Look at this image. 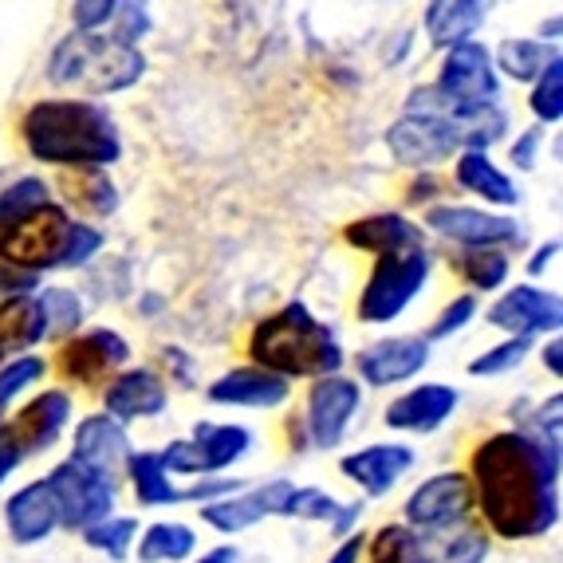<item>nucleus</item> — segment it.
<instances>
[{
  "mask_svg": "<svg viewBox=\"0 0 563 563\" xmlns=\"http://www.w3.org/2000/svg\"><path fill=\"white\" fill-rule=\"evenodd\" d=\"M0 422H4V418H0Z\"/></svg>",
  "mask_w": 563,
  "mask_h": 563,
  "instance_id": "e2e57ef3",
  "label": "nucleus"
},
{
  "mask_svg": "<svg viewBox=\"0 0 563 563\" xmlns=\"http://www.w3.org/2000/svg\"><path fill=\"white\" fill-rule=\"evenodd\" d=\"M335 508H339V497L335 493H328V488L291 485V493L280 505V517L284 520H308V525H331Z\"/></svg>",
  "mask_w": 563,
  "mask_h": 563,
  "instance_id": "79ce46f5",
  "label": "nucleus"
},
{
  "mask_svg": "<svg viewBox=\"0 0 563 563\" xmlns=\"http://www.w3.org/2000/svg\"><path fill=\"white\" fill-rule=\"evenodd\" d=\"M453 273L461 276V284H465L473 296H493V291H500L508 284L512 261H508L505 249H457Z\"/></svg>",
  "mask_w": 563,
  "mask_h": 563,
  "instance_id": "72a5a7b5",
  "label": "nucleus"
},
{
  "mask_svg": "<svg viewBox=\"0 0 563 563\" xmlns=\"http://www.w3.org/2000/svg\"><path fill=\"white\" fill-rule=\"evenodd\" d=\"M40 303H44V316H47V339H67L76 335L87 320V308H84V296L76 288H36Z\"/></svg>",
  "mask_w": 563,
  "mask_h": 563,
  "instance_id": "ea45409f",
  "label": "nucleus"
},
{
  "mask_svg": "<svg viewBox=\"0 0 563 563\" xmlns=\"http://www.w3.org/2000/svg\"><path fill=\"white\" fill-rule=\"evenodd\" d=\"M244 351H249V363L284 378L335 375L347 363L335 331L303 300H291L284 308H276L273 316L256 320L249 339H244Z\"/></svg>",
  "mask_w": 563,
  "mask_h": 563,
  "instance_id": "7ed1b4c3",
  "label": "nucleus"
},
{
  "mask_svg": "<svg viewBox=\"0 0 563 563\" xmlns=\"http://www.w3.org/2000/svg\"><path fill=\"white\" fill-rule=\"evenodd\" d=\"M422 229L442 241L457 244V249H520L525 244V229L508 213H497L488 206H457V201H438L426 209Z\"/></svg>",
  "mask_w": 563,
  "mask_h": 563,
  "instance_id": "6e6552de",
  "label": "nucleus"
},
{
  "mask_svg": "<svg viewBox=\"0 0 563 563\" xmlns=\"http://www.w3.org/2000/svg\"><path fill=\"white\" fill-rule=\"evenodd\" d=\"M24 461H29V450L20 445V438L12 433L9 418H4V422H0V488H4V481H9Z\"/></svg>",
  "mask_w": 563,
  "mask_h": 563,
  "instance_id": "8fccbe9b",
  "label": "nucleus"
},
{
  "mask_svg": "<svg viewBox=\"0 0 563 563\" xmlns=\"http://www.w3.org/2000/svg\"><path fill=\"white\" fill-rule=\"evenodd\" d=\"M386 151H390V158L410 169H433V166H442V162H450L453 154L461 151V142L445 114L406 111L402 119L390 122Z\"/></svg>",
  "mask_w": 563,
  "mask_h": 563,
  "instance_id": "ddd939ff",
  "label": "nucleus"
},
{
  "mask_svg": "<svg viewBox=\"0 0 563 563\" xmlns=\"http://www.w3.org/2000/svg\"><path fill=\"white\" fill-rule=\"evenodd\" d=\"M528 107H532V114H536L540 126H555V122L563 119V59L560 56L544 67V76L532 79Z\"/></svg>",
  "mask_w": 563,
  "mask_h": 563,
  "instance_id": "37998d69",
  "label": "nucleus"
},
{
  "mask_svg": "<svg viewBox=\"0 0 563 563\" xmlns=\"http://www.w3.org/2000/svg\"><path fill=\"white\" fill-rule=\"evenodd\" d=\"M64 198L71 209H79L91 221H107L119 213V186L111 181L107 169H64Z\"/></svg>",
  "mask_w": 563,
  "mask_h": 563,
  "instance_id": "2f4dec72",
  "label": "nucleus"
},
{
  "mask_svg": "<svg viewBox=\"0 0 563 563\" xmlns=\"http://www.w3.org/2000/svg\"><path fill=\"white\" fill-rule=\"evenodd\" d=\"M79 540H84L91 552L107 555V560H126V555L134 552V540H139V517H119V512H111V517L95 520L91 528H84Z\"/></svg>",
  "mask_w": 563,
  "mask_h": 563,
  "instance_id": "58836bf2",
  "label": "nucleus"
},
{
  "mask_svg": "<svg viewBox=\"0 0 563 563\" xmlns=\"http://www.w3.org/2000/svg\"><path fill=\"white\" fill-rule=\"evenodd\" d=\"M47 343V316L36 291L0 296V347L4 355H24Z\"/></svg>",
  "mask_w": 563,
  "mask_h": 563,
  "instance_id": "a878e982",
  "label": "nucleus"
},
{
  "mask_svg": "<svg viewBox=\"0 0 563 563\" xmlns=\"http://www.w3.org/2000/svg\"><path fill=\"white\" fill-rule=\"evenodd\" d=\"M186 563H241V552H236L233 544H217V548H209V552H201V555H189Z\"/></svg>",
  "mask_w": 563,
  "mask_h": 563,
  "instance_id": "bf43d9fd",
  "label": "nucleus"
},
{
  "mask_svg": "<svg viewBox=\"0 0 563 563\" xmlns=\"http://www.w3.org/2000/svg\"><path fill=\"white\" fill-rule=\"evenodd\" d=\"M426 552H430V563H485L488 548H493V536H488L485 525L477 520H461L453 528H442V532H422Z\"/></svg>",
  "mask_w": 563,
  "mask_h": 563,
  "instance_id": "7c9ffc66",
  "label": "nucleus"
},
{
  "mask_svg": "<svg viewBox=\"0 0 563 563\" xmlns=\"http://www.w3.org/2000/svg\"><path fill=\"white\" fill-rule=\"evenodd\" d=\"M450 122H453V131H457L461 151H493L508 134V114L497 99H493V103L453 107Z\"/></svg>",
  "mask_w": 563,
  "mask_h": 563,
  "instance_id": "473e14b6",
  "label": "nucleus"
},
{
  "mask_svg": "<svg viewBox=\"0 0 563 563\" xmlns=\"http://www.w3.org/2000/svg\"><path fill=\"white\" fill-rule=\"evenodd\" d=\"M206 398L213 406H233V410H276L291 398V378L273 375L256 363L233 366L206 386Z\"/></svg>",
  "mask_w": 563,
  "mask_h": 563,
  "instance_id": "4be33fe9",
  "label": "nucleus"
},
{
  "mask_svg": "<svg viewBox=\"0 0 563 563\" xmlns=\"http://www.w3.org/2000/svg\"><path fill=\"white\" fill-rule=\"evenodd\" d=\"M433 87L453 107H473V103L500 99V71L493 64V52L485 44H477V40H461V44L445 47L442 71H438V84Z\"/></svg>",
  "mask_w": 563,
  "mask_h": 563,
  "instance_id": "4468645a",
  "label": "nucleus"
},
{
  "mask_svg": "<svg viewBox=\"0 0 563 563\" xmlns=\"http://www.w3.org/2000/svg\"><path fill=\"white\" fill-rule=\"evenodd\" d=\"M114 36L126 40V44H139L146 32H151V16L142 9L139 0H119V9H114Z\"/></svg>",
  "mask_w": 563,
  "mask_h": 563,
  "instance_id": "49530a36",
  "label": "nucleus"
},
{
  "mask_svg": "<svg viewBox=\"0 0 563 563\" xmlns=\"http://www.w3.org/2000/svg\"><path fill=\"white\" fill-rule=\"evenodd\" d=\"M485 323L497 328L500 335H520V339H544L563 328V300L560 291L540 288V284L525 280L512 288H500V296L488 303Z\"/></svg>",
  "mask_w": 563,
  "mask_h": 563,
  "instance_id": "f8f14e48",
  "label": "nucleus"
},
{
  "mask_svg": "<svg viewBox=\"0 0 563 563\" xmlns=\"http://www.w3.org/2000/svg\"><path fill=\"white\" fill-rule=\"evenodd\" d=\"M131 433L126 426L114 422L111 413H87L79 418L76 430H71V453L67 457L95 470L99 477L122 481V470H126V457H131Z\"/></svg>",
  "mask_w": 563,
  "mask_h": 563,
  "instance_id": "aec40b11",
  "label": "nucleus"
},
{
  "mask_svg": "<svg viewBox=\"0 0 563 563\" xmlns=\"http://www.w3.org/2000/svg\"><path fill=\"white\" fill-rule=\"evenodd\" d=\"M366 563H430V552H426L422 532H413L402 520H390V525L375 528L366 536L363 548Z\"/></svg>",
  "mask_w": 563,
  "mask_h": 563,
  "instance_id": "f704fd0d",
  "label": "nucleus"
},
{
  "mask_svg": "<svg viewBox=\"0 0 563 563\" xmlns=\"http://www.w3.org/2000/svg\"><path fill=\"white\" fill-rule=\"evenodd\" d=\"M291 485H296V481H288V477H273V481H264V485H244V488H236V493H229V497L198 505V517H201V525H209L213 532L236 536L268 517H280V505L291 493Z\"/></svg>",
  "mask_w": 563,
  "mask_h": 563,
  "instance_id": "dca6fc26",
  "label": "nucleus"
},
{
  "mask_svg": "<svg viewBox=\"0 0 563 563\" xmlns=\"http://www.w3.org/2000/svg\"><path fill=\"white\" fill-rule=\"evenodd\" d=\"M540 146H544V126H528L517 134V142L508 146V162L520 169V174H532L536 162H540Z\"/></svg>",
  "mask_w": 563,
  "mask_h": 563,
  "instance_id": "de8ad7c7",
  "label": "nucleus"
},
{
  "mask_svg": "<svg viewBox=\"0 0 563 563\" xmlns=\"http://www.w3.org/2000/svg\"><path fill=\"white\" fill-rule=\"evenodd\" d=\"M36 288H40V276L20 273L9 261H0V296H16V291H36Z\"/></svg>",
  "mask_w": 563,
  "mask_h": 563,
  "instance_id": "5fc2aeb1",
  "label": "nucleus"
},
{
  "mask_svg": "<svg viewBox=\"0 0 563 563\" xmlns=\"http://www.w3.org/2000/svg\"><path fill=\"white\" fill-rule=\"evenodd\" d=\"M158 457L174 477H189V481L201 477V457H198L194 438H174L166 450H158Z\"/></svg>",
  "mask_w": 563,
  "mask_h": 563,
  "instance_id": "a18cd8bd",
  "label": "nucleus"
},
{
  "mask_svg": "<svg viewBox=\"0 0 563 563\" xmlns=\"http://www.w3.org/2000/svg\"><path fill=\"white\" fill-rule=\"evenodd\" d=\"M477 316H481L477 296H473V291H461V296H453V300L445 303V308L430 320V328H426V339H430V343H450V339L461 335V331L470 328Z\"/></svg>",
  "mask_w": 563,
  "mask_h": 563,
  "instance_id": "c03bdc74",
  "label": "nucleus"
},
{
  "mask_svg": "<svg viewBox=\"0 0 563 563\" xmlns=\"http://www.w3.org/2000/svg\"><path fill=\"white\" fill-rule=\"evenodd\" d=\"M169 406V386L154 366H122L103 383V413H111L114 422H151L162 418Z\"/></svg>",
  "mask_w": 563,
  "mask_h": 563,
  "instance_id": "f3484780",
  "label": "nucleus"
},
{
  "mask_svg": "<svg viewBox=\"0 0 563 563\" xmlns=\"http://www.w3.org/2000/svg\"><path fill=\"white\" fill-rule=\"evenodd\" d=\"M358 410H363V383L358 378L343 375V371L311 378L300 413L311 450H339L355 426Z\"/></svg>",
  "mask_w": 563,
  "mask_h": 563,
  "instance_id": "1a4fd4ad",
  "label": "nucleus"
},
{
  "mask_svg": "<svg viewBox=\"0 0 563 563\" xmlns=\"http://www.w3.org/2000/svg\"><path fill=\"white\" fill-rule=\"evenodd\" d=\"M47 201H56V194H52V181L40 178V174H24L12 186H4L0 189V233L16 225V221H24L32 209L47 206Z\"/></svg>",
  "mask_w": 563,
  "mask_h": 563,
  "instance_id": "4c0bfd02",
  "label": "nucleus"
},
{
  "mask_svg": "<svg viewBox=\"0 0 563 563\" xmlns=\"http://www.w3.org/2000/svg\"><path fill=\"white\" fill-rule=\"evenodd\" d=\"M430 273H433V253L426 244L375 256V264H371V273H366V280H363V291H358V300H355L358 323H371V328L395 323L426 291Z\"/></svg>",
  "mask_w": 563,
  "mask_h": 563,
  "instance_id": "423d86ee",
  "label": "nucleus"
},
{
  "mask_svg": "<svg viewBox=\"0 0 563 563\" xmlns=\"http://www.w3.org/2000/svg\"><path fill=\"white\" fill-rule=\"evenodd\" d=\"M363 512H366L363 500H339L335 517H331V525H328L331 536H335V540H343V536L358 532V520H363Z\"/></svg>",
  "mask_w": 563,
  "mask_h": 563,
  "instance_id": "603ef678",
  "label": "nucleus"
},
{
  "mask_svg": "<svg viewBox=\"0 0 563 563\" xmlns=\"http://www.w3.org/2000/svg\"><path fill=\"white\" fill-rule=\"evenodd\" d=\"M453 181L465 194L481 198L488 209H512L520 206L517 181L508 178L497 162L488 158V151H457L453 154Z\"/></svg>",
  "mask_w": 563,
  "mask_h": 563,
  "instance_id": "393cba45",
  "label": "nucleus"
},
{
  "mask_svg": "<svg viewBox=\"0 0 563 563\" xmlns=\"http://www.w3.org/2000/svg\"><path fill=\"white\" fill-rule=\"evenodd\" d=\"M560 56L555 47H548V40H505V44L497 47V56H493V64H497V71H505L508 79H517V84H532V79L544 76V67L552 64V59Z\"/></svg>",
  "mask_w": 563,
  "mask_h": 563,
  "instance_id": "c9c22d12",
  "label": "nucleus"
},
{
  "mask_svg": "<svg viewBox=\"0 0 563 563\" xmlns=\"http://www.w3.org/2000/svg\"><path fill=\"white\" fill-rule=\"evenodd\" d=\"M473 517V485L465 470H442L418 481L402 505V525L413 532H442Z\"/></svg>",
  "mask_w": 563,
  "mask_h": 563,
  "instance_id": "9b49d317",
  "label": "nucleus"
},
{
  "mask_svg": "<svg viewBox=\"0 0 563 563\" xmlns=\"http://www.w3.org/2000/svg\"><path fill=\"white\" fill-rule=\"evenodd\" d=\"M189 438L198 445L201 477H206V473H229L236 461L249 457L256 445V433L241 422H198Z\"/></svg>",
  "mask_w": 563,
  "mask_h": 563,
  "instance_id": "bb28decb",
  "label": "nucleus"
},
{
  "mask_svg": "<svg viewBox=\"0 0 563 563\" xmlns=\"http://www.w3.org/2000/svg\"><path fill=\"white\" fill-rule=\"evenodd\" d=\"M540 363H544V371L548 375L560 383L563 378V339H560V331L555 335H544V347H540Z\"/></svg>",
  "mask_w": 563,
  "mask_h": 563,
  "instance_id": "13d9d810",
  "label": "nucleus"
},
{
  "mask_svg": "<svg viewBox=\"0 0 563 563\" xmlns=\"http://www.w3.org/2000/svg\"><path fill=\"white\" fill-rule=\"evenodd\" d=\"M433 343L426 335H386L366 343L355 355L358 383L386 390V386H402L410 378H418L430 366Z\"/></svg>",
  "mask_w": 563,
  "mask_h": 563,
  "instance_id": "2eb2a0df",
  "label": "nucleus"
},
{
  "mask_svg": "<svg viewBox=\"0 0 563 563\" xmlns=\"http://www.w3.org/2000/svg\"><path fill=\"white\" fill-rule=\"evenodd\" d=\"M413 450L402 442H375L363 445V450H351L339 457V477L351 481V485L363 493L366 500L390 497L398 488V481L413 470Z\"/></svg>",
  "mask_w": 563,
  "mask_h": 563,
  "instance_id": "6ab92c4d",
  "label": "nucleus"
},
{
  "mask_svg": "<svg viewBox=\"0 0 563 563\" xmlns=\"http://www.w3.org/2000/svg\"><path fill=\"white\" fill-rule=\"evenodd\" d=\"M114 9H119V0H71V20H76V29H107L114 20Z\"/></svg>",
  "mask_w": 563,
  "mask_h": 563,
  "instance_id": "09e8293b",
  "label": "nucleus"
},
{
  "mask_svg": "<svg viewBox=\"0 0 563 563\" xmlns=\"http://www.w3.org/2000/svg\"><path fill=\"white\" fill-rule=\"evenodd\" d=\"M438 194H442V181L433 178V169H418V178L406 186V206H438Z\"/></svg>",
  "mask_w": 563,
  "mask_h": 563,
  "instance_id": "3c124183",
  "label": "nucleus"
},
{
  "mask_svg": "<svg viewBox=\"0 0 563 563\" xmlns=\"http://www.w3.org/2000/svg\"><path fill=\"white\" fill-rule=\"evenodd\" d=\"M473 517L497 540H544L560 525L563 453L525 430L485 433L470 453Z\"/></svg>",
  "mask_w": 563,
  "mask_h": 563,
  "instance_id": "f257e3e1",
  "label": "nucleus"
},
{
  "mask_svg": "<svg viewBox=\"0 0 563 563\" xmlns=\"http://www.w3.org/2000/svg\"><path fill=\"white\" fill-rule=\"evenodd\" d=\"M4 528H9L12 544L36 548L59 532V508L47 493L44 477L20 485L9 500H4Z\"/></svg>",
  "mask_w": 563,
  "mask_h": 563,
  "instance_id": "5701e85b",
  "label": "nucleus"
},
{
  "mask_svg": "<svg viewBox=\"0 0 563 563\" xmlns=\"http://www.w3.org/2000/svg\"><path fill=\"white\" fill-rule=\"evenodd\" d=\"M497 0H430L426 9V36L433 47H453L461 40H473L488 20Z\"/></svg>",
  "mask_w": 563,
  "mask_h": 563,
  "instance_id": "cd10ccee",
  "label": "nucleus"
},
{
  "mask_svg": "<svg viewBox=\"0 0 563 563\" xmlns=\"http://www.w3.org/2000/svg\"><path fill=\"white\" fill-rule=\"evenodd\" d=\"M532 355V339H520V335H505L500 343L485 347L481 355L470 358V375L473 378H500V375H512L517 366H525V358Z\"/></svg>",
  "mask_w": 563,
  "mask_h": 563,
  "instance_id": "a19ab883",
  "label": "nucleus"
},
{
  "mask_svg": "<svg viewBox=\"0 0 563 563\" xmlns=\"http://www.w3.org/2000/svg\"><path fill=\"white\" fill-rule=\"evenodd\" d=\"M131 363V343L114 328H79L76 335L59 339L56 371L64 383H76L84 390H103V383Z\"/></svg>",
  "mask_w": 563,
  "mask_h": 563,
  "instance_id": "9d476101",
  "label": "nucleus"
},
{
  "mask_svg": "<svg viewBox=\"0 0 563 563\" xmlns=\"http://www.w3.org/2000/svg\"><path fill=\"white\" fill-rule=\"evenodd\" d=\"M20 142L44 166L111 169L122 158V139L107 107L95 99H40L20 119Z\"/></svg>",
  "mask_w": 563,
  "mask_h": 563,
  "instance_id": "f03ea898",
  "label": "nucleus"
},
{
  "mask_svg": "<svg viewBox=\"0 0 563 563\" xmlns=\"http://www.w3.org/2000/svg\"><path fill=\"white\" fill-rule=\"evenodd\" d=\"M461 406L457 386L450 383H422V386H410L402 390L398 398H390V406L383 410V422L386 430L395 433H438L445 422H450L453 413Z\"/></svg>",
  "mask_w": 563,
  "mask_h": 563,
  "instance_id": "412c9836",
  "label": "nucleus"
},
{
  "mask_svg": "<svg viewBox=\"0 0 563 563\" xmlns=\"http://www.w3.org/2000/svg\"><path fill=\"white\" fill-rule=\"evenodd\" d=\"M134 552L139 563H186L189 555H198V528L186 520H154L139 528Z\"/></svg>",
  "mask_w": 563,
  "mask_h": 563,
  "instance_id": "c756f323",
  "label": "nucleus"
},
{
  "mask_svg": "<svg viewBox=\"0 0 563 563\" xmlns=\"http://www.w3.org/2000/svg\"><path fill=\"white\" fill-rule=\"evenodd\" d=\"M47 375H52V363H47L44 355L24 351V355L4 358V363H0V418H9V406L20 402L29 390H36Z\"/></svg>",
  "mask_w": 563,
  "mask_h": 563,
  "instance_id": "e433bc0d",
  "label": "nucleus"
},
{
  "mask_svg": "<svg viewBox=\"0 0 563 563\" xmlns=\"http://www.w3.org/2000/svg\"><path fill=\"white\" fill-rule=\"evenodd\" d=\"M142 76H146V56L139 52V44H126L103 29H76L52 47V59H47V79L79 99L131 91Z\"/></svg>",
  "mask_w": 563,
  "mask_h": 563,
  "instance_id": "39448f33",
  "label": "nucleus"
},
{
  "mask_svg": "<svg viewBox=\"0 0 563 563\" xmlns=\"http://www.w3.org/2000/svg\"><path fill=\"white\" fill-rule=\"evenodd\" d=\"M343 244L358 249L366 256H383V253H398V249H413V244H426V229L418 221H410L406 213L383 209V213H366L347 221L343 225Z\"/></svg>",
  "mask_w": 563,
  "mask_h": 563,
  "instance_id": "b1692460",
  "label": "nucleus"
},
{
  "mask_svg": "<svg viewBox=\"0 0 563 563\" xmlns=\"http://www.w3.org/2000/svg\"><path fill=\"white\" fill-rule=\"evenodd\" d=\"M363 548H366V532H351L335 544V552L323 563H363Z\"/></svg>",
  "mask_w": 563,
  "mask_h": 563,
  "instance_id": "6e6d98bb",
  "label": "nucleus"
},
{
  "mask_svg": "<svg viewBox=\"0 0 563 563\" xmlns=\"http://www.w3.org/2000/svg\"><path fill=\"white\" fill-rule=\"evenodd\" d=\"M103 229L71 217L59 201H47L0 233V261H9L20 273L44 276L59 268H87L103 253Z\"/></svg>",
  "mask_w": 563,
  "mask_h": 563,
  "instance_id": "20e7f679",
  "label": "nucleus"
},
{
  "mask_svg": "<svg viewBox=\"0 0 563 563\" xmlns=\"http://www.w3.org/2000/svg\"><path fill=\"white\" fill-rule=\"evenodd\" d=\"M44 485L59 508V528H67V532H84L95 520L111 517L119 508V481L99 477L95 470H87V465H79L71 457L52 465Z\"/></svg>",
  "mask_w": 563,
  "mask_h": 563,
  "instance_id": "0eeeda50",
  "label": "nucleus"
},
{
  "mask_svg": "<svg viewBox=\"0 0 563 563\" xmlns=\"http://www.w3.org/2000/svg\"><path fill=\"white\" fill-rule=\"evenodd\" d=\"M126 485L134 493V505L139 508H166V505H186L181 500L178 477L162 465L158 450H131L126 457V470H122Z\"/></svg>",
  "mask_w": 563,
  "mask_h": 563,
  "instance_id": "c85d7f7f",
  "label": "nucleus"
},
{
  "mask_svg": "<svg viewBox=\"0 0 563 563\" xmlns=\"http://www.w3.org/2000/svg\"><path fill=\"white\" fill-rule=\"evenodd\" d=\"M139 308L146 311V316H158V311H162V296H142Z\"/></svg>",
  "mask_w": 563,
  "mask_h": 563,
  "instance_id": "052dcab7",
  "label": "nucleus"
},
{
  "mask_svg": "<svg viewBox=\"0 0 563 563\" xmlns=\"http://www.w3.org/2000/svg\"><path fill=\"white\" fill-rule=\"evenodd\" d=\"M555 256H560V236H552V241H544V244H536L532 249V256H528V276H544L548 268L555 264Z\"/></svg>",
  "mask_w": 563,
  "mask_h": 563,
  "instance_id": "4d7b16f0",
  "label": "nucleus"
},
{
  "mask_svg": "<svg viewBox=\"0 0 563 563\" xmlns=\"http://www.w3.org/2000/svg\"><path fill=\"white\" fill-rule=\"evenodd\" d=\"M4 358H9V355H4V347H0V363H4Z\"/></svg>",
  "mask_w": 563,
  "mask_h": 563,
  "instance_id": "680f3d73",
  "label": "nucleus"
},
{
  "mask_svg": "<svg viewBox=\"0 0 563 563\" xmlns=\"http://www.w3.org/2000/svg\"><path fill=\"white\" fill-rule=\"evenodd\" d=\"M162 363H166V371H169V383L178 378L181 386H194V358L186 355V347H162Z\"/></svg>",
  "mask_w": 563,
  "mask_h": 563,
  "instance_id": "864d4df0",
  "label": "nucleus"
},
{
  "mask_svg": "<svg viewBox=\"0 0 563 563\" xmlns=\"http://www.w3.org/2000/svg\"><path fill=\"white\" fill-rule=\"evenodd\" d=\"M71 418H76V398L67 395L64 386H40L36 395L20 402V410L9 418V426L32 457V453L56 450L59 438L71 430Z\"/></svg>",
  "mask_w": 563,
  "mask_h": 563,
  "instance_id": "a211bd4d",
  "label": "nucleus"
}]
</instances>
